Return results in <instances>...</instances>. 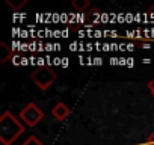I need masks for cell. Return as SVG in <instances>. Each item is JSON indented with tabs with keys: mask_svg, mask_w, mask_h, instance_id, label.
Wrapping results in <instances>:
<instances>
[{
	"mask_svg": "<svg viewBox=\"0 0 154 145\" xmlns=\"http://www.w3.org/2000/svg\"><path fill=\"white\" fill-rule=\"evenodd\" d=\"M23 145H45V143H44L42 140H39L36 136H33V134H32V136H29V137L24 140V143H23Z\"/></svg>",
	"mask_w": 154,
	"mask_h": 145,
	"instance_id": "cell-8",
	"label": "cell"
},
{
	"mask_svg": "<svg viewBox=\"0 0 154 145\" xmlns=\"http://www.w3.org/2000/svg\"><path fill=\"white\" fill-rule=\"evenodd\" d=\"M56 79H57V72L53 68L47 66V65L36 66L30 72V80L41 91H47L48 88H51V85L56 82Z\"/></svg>",
	"mask_w": 154,
	"mask_h": 145,
	"instance_id": "cell-2",
	"label": "cell"
},
{
	"mask_svg": "<svg viewBox=\"0 0 154 145\" xmlns=\"http://www.w3.org/2000/svg\"><path fill=\"white\" fill-rule=\"evenodd\" d=\"M136 145H154V131L149 133V136H148L142 143H136Z\"/></svg>",
	"mask_w": 154,
	"mask_h": 145,
	"instance_id": "cell-9",
	"label": "cell"
},
{
	"mask_svg": "<svg viewBox=\"0 0 154 145\" xmlns=\"http://www.w3.org/2000/svg\"><path fill=\"white\" fill-rule=\"evenodd\" d=\"M24 133V124L12 115V112L5 110L0 115V142L2 145H12Z\"/></svg>",
	"mask_w": 154,
	"mask_h": 145,
	"instance_id": "cell-1",
	"label": "cell"
},
{
	"mask_svg": "<svg viewBox=\"0 0 154 145\" xmlns=\"http://www.w3.org/2000/svg\"><path fill=\"white\" fill-rule=\"evenodd\" d=\"M71 6L77 12H85L91 6V2H89V0H71Z\"/></svg>",
	"mask_w": 154,
	"mask_h": 145,
	"instance_id": "cell-6",
	"label": "cell"
},
{
	"mask_svg": "<svg viewBox=\"0 0 154 145\" xmlns=\"http://www.w3.org/2000/svg\"><path fill=\"white\" fill-rule=\"evenodd\" d=\"M14 54V50L9 48L6 42H0V63H6L9 59H12Z\"/></svg>",
	"mask_w": 154,
	"mask_h": 145,
	"instance_id": "cell-5",
	"label": "cell"
},
{
	"mask_svg": "<svg viewBox=\"0 0 154 145\" xmlns=\"http://www.w3.org/2000/svg\"><path fill=\"white\" fill-rule=\"evenodd\" d=\"M146 86H148V91H149V92H151V95H152V97H154V79H152V80H149V82H148V85H146Z\"/></svg>",
	"mask_w": 154,
	"mask_h": 145,
	"instance_id": "cell-11",
	"label": "cell"
},
{
	"mask_svg": "<svg viewBox=\"0 0 154 145\" xmlns=\"http://www.w3.org/2000/svg\"><path fill=\"white\" fill-rule=\"evenodd\" d=\"M6 5L12 9V11H15V12H18L24 5H27V0H6Z\"/></svg>",
	"mask_w": 154,
	"mask_h": 145,
	"instance_id": "cell-7",
	"label": "cell"
},
{
	"mask_svg": "<svg viewBox=\"0 0 154 145\" xmlns=\"http://www.w3.org/2000/svg\"><path fill=\"white\" fill-rule=\"evenodd\" d=\"M20 121L27 127H36L44 119V112L39 109L36 103H27L18 113Z\"/></svg>",
	"mask_w": 154,
	"mask_h": 145,
	"instance_id": "cell-3",
	"label": "cell"
},
{
	"mask_svg": "<svg viewBox=\"0 0 154 145\" xmlns=\"http://www.w3.org/2000/svg\"><path fill=\"white\" fill-rule=\"evenodd\" d=\"M51 115H53V118L57 119V121H65V119L71 115V109H69L63 101H57V103L53 106V109H51Z\"/></svg>",
	"mask_w": 154,
	"mask_h": 145,
	"instance_id": "cell-4",
	"label": "cell"
},
{
	"mask_svg": "<svg viewBox=\"0 0 154 145\" xmlns=\"http://www.w3.org/2000/svg\"><path fill=\"white\" fill-rule=\"evenodd\" d=\"M146 18L149 20V21H152L154 23V3L149 6V9L146 11Z\"/></svg>",
	"mask_w": 154,
	"mask_h": 145,
	"instance_id": "cell-10",
	"label": "cell"
}]
</instances>
